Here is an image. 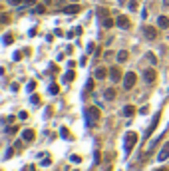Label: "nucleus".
<instances>
[{
    "label": "nucleus",
    "instance_id": "obj_10",
    "mask_svg": "<svg viewBox=\"0 0 169 171\" xmlns=\"http://www.w3.org/2000/svg\"><path fill=\"white\" fill-rule=\"evenodd\" d=\"M157 26L163 28V30L169 28V18H167V16H159V18H157Z\"/></svg>",
    "mask_w": 169,
    "mask_h": 171
},
{
    "label": "nucleus",
    "instance_id": "obj_20",
    "mask_svg": "<svg viewBox=\"0 0 169 171\" xmlns=\"http://www.w3.org/2000/svg\"><path fill=\"white\" fill-rule=\"evenodd\" d=\"M74 78H76V74H74V70H68V72H66V82H72Z\"/></svg>",
    "mask_w": 169,
    "mask_h": 171
},
{
    "label": "nucleus",
    "instance_id": "obj_4",
    "mask_svg": "<svg viewBox=\"0 0 169 171\" xmlns=\"http://www.w3.org/2000/svg\"><path fill=\"white\" fill-rule=\"evenodd\" d=\"M143 36L147 40H155L157 38V28L155 26H143Z\"/></svg>",
    "mask_w": 169,
    "mask_h": 171
},
{
    "label": "nucleus",
    "instance_id": "obj_23",
    "mask_svg": "<svg viewBox=\"0 0 169 171\" xmlns=\"http://www.w3.org/2000/svg\"><path fill=\"white\" fill-rule=\"evenodd\" d=\"M60 92V88H58V84H52L50 86V94H52V96H56V94Z\"/></svg>",
    "mask_w": 169,
    "mask_h": 171
},
{
    "label": "nucleus",
    "instance_id": "obj_13",
    "mask_svg": "<svg viewBox=\"0 0 169 171\" xmlns=\"http://www.w3.org/2000/svg\"><path fill=\"white\" fill-rule=\"evenodd\" d=\"M157 121H159V113H157L155 118H153V121H151V125H149V129H147V133H145V137H147V135H151V133H153V129H155Z\"/></svg>",
    "mask_w": 169,
    "mask_h": 171
},
{
    "label": "nucleus",
    "instance_id": "obj_12",
    "mask_svg": "<svg viewBox=\"0 0 169 171\" xmlns=\"http://www.w3.org/2000/svg\"><path fill=\"white\" fill-rule=\"evenodd\" d=\"M108 74H110V72H108L105 68H96V80H104Z\"/></svg>",
    "mask_w": 169,
    "mask_h": 171
},
{
    "label": "nucleus",
    "instance_id": "obj_38",
    "mask_svg": "<svg viewBox=\"0 0 169 171\" xmlns=\"http://www.w3.org/2000/svg\"><path fill=\"white\" fill-rule=\"evenodd\" d=\"M105 171H110V169H105Z\"/></svg>",
    "mask_w": 169,
    "mask_h": 171
},
{
    "label": "nucleus",
    "instance_id": "obj_16",
    "mask_svg": "<svg viewBox=\"0 0 169 171\" xmlns=\"http://www.w3.org/2000/svg\"><path fill=\"white\" fill-rule=\"evenodd\" d=\"M104 98H105V99H113V98H116V90L108 88V90L104 92Z\"/></svg>",
    "mask_w": 169,
    "mask_h": 171
},
{
    "label": "nucleus",
    "instance_id": "obj_25",
    "mask_svg": "<svg viewBox=\"0 0 169 171\" xmlns=\"http://www.w3.org/2000/svg\"><path fill=\"white\" fill-rule=\"evenodd\" d=\"M137 6H139V4H137L135 0H129V4H127V8H129V10H137Z\"/></svg>",
    "mask_w": 169,
    "mask_h": 171
},
{
    "label": "nucleus",
    "instance_id": "obj_28",
    "mask_svg": "<svg viewBox=\"0 0 169 171\" xmlns=\"http://www.w3.org/2000/svg\"><path fill=\"white\" fill-rule=\"evenodd\" d=\"M86 90H94V80H88V84H86Z\"/></svg>",
    "mask_w": 169,
    "mask_h": 171
},
{
    "label": "nucleus",
    "instance_id": "obj_14",
    "mask_svg": "<svg viewBox=\"0 0 169 171\" xmlns=\"http://www.w3.org/2000/svg\"><path fill=\"white\" fill-rule=\"evenodd\" d=\"M133 113H135V107H133V105H125L124 107V115L125 118H131Z\"/></svg>",
    "mask_w": 169,
    "mask_h": 171
},
{
    "label": "nucleus",
    "instance_id": "obj_37",
    "mask_svg": "<svg viewBox=\"0 0 169 171\" xmlns=\"http://www.w3.org/2000/svg\"><path fill=\"white\" fill-rule=\"evenodd\" d=\"M157 171H167V169H163V167H161V169H157Z\"/></svg>",
    "mask_w": 169,
    "mask_h": 171
},
{
    "label": "nucleus",
    "instance_id": "obj_5",
    "mask_svg": "<svg viewBox=\"0 0 169 171\" xmlns=\"http://www.w3.org/2000/svg\"><path fill=\"white\" fill-rule=\"evenodd\" d=\"M116 24H117V28H121V30H127V28L131 26L129 20H127V16H124V14H119V16L116 18Z\"/></svg>",
    "mask_w": 169,
    "mask_h": 171
},
{
    "label": "nucleus",
    "instance_id": "obj_3",
    "mask_svg": "<svg viewBox=\"0 0 169 171\" xmlns=\"http://www.w3.org/2000/svg\"><path fill=\"white\" fill-rule=\"evenodd\" d=\"M135 82H137V76L133 72H127L124 76V88H125V90H131V88L135 86Z\"/></svg>",
    "mask_w": 169,
    "mask_h": 171
},
{
    "label": "nucleus",
    "instance_id": "obj_24",
    "mask_svg": "<svg viewBox=\"0 0 169 171\" xmlns=\"http://www.w3.org/2000/svg\"><path fill=\"white\" fill-rule=\"evenodd\" d=\"M4 44H6V46L12 44V34H4Z\"/></svg>",
    "mask_w": 169,
    "mask_h": 171
},
{
    "label": "nucleus",
    "instance_id": "obj_30",
    "mask_svg": "<svg viewBox=\"0 0 169 171\" xmlns=\"http://www.w3.org/2000/svg\"><path fill=\"white\" fill-rule=\"evenodd\" d=\"M147 112H149V107H145V105H143L141 110H139V113H141V115H145V113H147Z\"/></svg>",
    "mask_w": 169,
    "mask_h": 171
},
{
    "label": "nucleus",
    "instance_id": "obj_36",
    "mask_svg": "<svg viewBox=\"0 0 169 171\" xmlns=\"http://www.w3.org/2000/svg\"><path fill=\"white\" fill-rule=\"evenodd\" d=\"M163 4H165V6H169V0H163Z\"/></svg>",
    "mask_w": 169,
    "mask_h": 171
},
{
    "label": "nucleus",
    "instance_id": "obj_6",
    "mask_svg": "<svg viewBox=\"0 0 169 171\" xmlns=\"http://www.w3.org/2000/svg\"><path fill=\"white\" fill-rule=\"evenodd\" d=\"M155 70H143V80H145V82H147V84H153V82H155Z\"/></svg>",
    "mask_w": 169,
    "mask_h": 171
},
{
    "label": "nucleus",
    "instance_id": "obj_11",
    "mask_svg": "<svg viewBox=\"0 0 169 171\" xmlns=\"http://www.w3.org/2000/svg\"><path fill=\"white\" fill-rule=\"evenodd\" d=\"M64 12H66V14H76V12H80V4H76V2H74V4H70V6L64 8Z\"/></svg>",
    "mask_w": 169,
    "mask_h": 171
},
{
    "label": "nucleus",
    "instance_id": "obj_1",
    "mask_svg": "<svg viewBox=\"0 0 169 171\" xmlns=\"http://www.w3.org/2000/svg\"><path fill=\"white\" fill-rule=\"evenodd\" d=\"M137 143V133L135 132H127V135H125V141H124V149L125 153H131V149H133V145Z\"/></svg>",
    "mask_w": 169,
    "mask_h": 171
},
{
    "label": "nucleus",
    "instance_id": "obj_35",
    "mask_svg": "<svg viewBox=\"0 0 169 171\" xmlns=\"http://www.w3.org/2000/svg\"><path fill=\"white\" fill-rule=\"evenodd\" d=\"M24 2H26V4H30V6H32V4H36V0H24Z\"/></svg>",
    "mask_w": 169,
    "mask_h": 171
},
{
    "label": "nucleus",
    "instance_id": "obj_18",
    "mask_svg": "<svg viewBox=\"0 0 169 171\" xmlns=\"http://www.w3.org/2000/svg\"><path fill=\"white\" fill-rule=\"evenodd\" d=\"M34 12H36V14H44L46 6H44V4H36V6H34Z\"/></svg>",
    "mask_w": 169,
    "mask_h": 171
},
{
    "label": "nucleus",
    "instance_id": "obj_7",
    "mask_svg": "<svg viewBox=\"0 0 169 171\" xmlns=\"http://www.w3.org/2000/svg\"><path fill=\"white\" fill-rule=\"evenodd\" d=\"M110 78H111V82H119V80H121V70H119V68H111Z\"/></svg>",
    "mask_w": 169,
    "mask_h": 171
},
{
    "label": "nucleus",
    "instance_id": "obj_19",
    "mask_svg": "<svg viewBox=\"0 0 169 171\" xmlns=\"http://www.w3.org/2000/svg\"><path fill=\"white\" fill-rule=\"evenodd\" d=\"M145 58L149 60L151 64H157V58H155V54H153V52H147V54H145Z\"/></svg>",
    "mask_w": 169,
    "mask_h": 171
},
{
    "label": "nucleus",
    "instance_id": "obj_27",
    "mask_svg": "<svg viewBox=\"0 0 169 171\" xmlns=\"http://www.w3.org/2000/svg\"><path fill=\"white\" fill-rule=\"evenodd\" d=\"M72 163H80V161H82V157H80V155H72Z\"/></svg>",
    "mask_w": 169,
    "mask_h": 171
},
{
    "label": "nucleus",
    "instance_id": "obj_32",
    "mask_svg": "<svg viewBox=\"0 0 169 171\" xmlns=\"http://www.w3.org/2000/svg\"><path fill=\"white\" fill-rule=\"evenodd\" d=\"M32 104H40V98H38V96H36V94H34V96H32Z\"/></svg>",
    "mask_w": 169,
    "mask_h": 171
},
{
    "label": "nucleus",
    "instance_id": "obj_9",
    "mask_svg": "<svg viewBox=\"0 0 169 171\" xmlns=\"http://www.w3.org/2000/svg\"><path fill=\"white\" fill-rule=\"evenodd\" d=\"M34 137H36L34 129H24V132H22V139H24V141H34Z\"/></svg>",
    "mask_w": 169,
    "mask_h": 171
},
{
    "label": "nucleus",
    "instance_id": "obj_15",
    "mask_svg": "<svg viewBox=\"0 0 169 171\" xmlns=\"http://www.w3.org/2000/svg\"><path fill=\"white\" fill-rule=\"evenodd\" d=\"M102 24H104V28H111V26H116V20H111L110 16H108V18L102 20Z\"/></svg>",
    "mask_w": 169,
    "mask_h": 171
},
{
    "label": "nucleus",
    "instance_id": "obj_22",
    "mask_svg": "<svg viewBox=\"0 0 169 171\" xmlns=\"http://www.w3.org/2000/svg\"><path fill=\"white\" fill-rule=\"evenodd\" d=\"M98 14H99V18H102V20L108 18V10H105V8H98Z\"/></svg>",
    "mask_w": 169,
    "mask_h": 171
},
{
    "label": "nucleus",
    "instance_id": "obj_21",
    "mask_svg": "<svg viewBox=\"0 0 169 171\" xmlns=\"http://www.w3.org/2000/svg\"><path fill=\"white\" fill-rule=\"evenodd\" d=\"M60 135H62V137H66V139H72L70 132H68V129H66V127H62V129H60Z\"/></svg>",
    "mask_w": 169,
    "mask_h": 171
},
{
    "label": "nucleus",
    "instance_id": "obj_8",
    "mask_svg": "<svg viewBox=\"0 0 169 171\" xmlns=\"http://www.w3.org/2000/svg\"><path fill=\"white\" fill-rule=\"evenodd\" d=\"M157 159H159V161H165V159H169V143H165V145H163V149L159 151Z\"/></svg>",
    "mask_w": 169,
    "mask_h": 171
},
{
    "label": "nucleus",
    "instance_id": "obj_2",
    "mask_svg": "<svg viewBox=\"0 0 169 171\" xmlns=\"http://www.w3.org/2000/svg\"><path fill=\"white\" fill-rule=\"evenodd\" d=\"M98 119H99V110L98 107H88V110H86V121H88V125H94Z\"/></svg>",
    "mask_w": 169,
    "mask_h": 171
},
{
    "label": "nucleus",
    "instance_id": "obj_17",
    "mask_svg": "<svg viewBox=\"0 0 169 171\" xmlns=\"http://www.w3.org/2000/svg\"><path fill=\"white\" fill-rule=\"evenodd\" d=\"M127 58H129V54L125 52V50H121V52H117V62H125Z\"/></svg>",
    "mask_w": 169,
    "mask_h": 171
},
{
    "label": "nucleus",
    "instance_id": "obj_26",
    "mask_svg": "<svg viewBox=\"0 0 169 171\" xmlns=\"http://www.w3.org/2000/svg\"><path fill=\"white\" fill-rule=\"evenodd\" d=\"M34 90H36V82H30V84H28V92L32 94Z\"/></svg>",
    "mask_w": 169,
    "mask_h": 171
},
{
    "label": "nucleus",
    "instance_id": "obj_31",
    "mask_svg": "<svg viewBox=\"0 0 169 171\" xmlns=\"http://www.w3.org/2000/svg\"><path fill=\"white\" fill-rule=\"evenodd\" d=\"M12 58H14V60H16V62H18V60H20V58H22V54H20V52H14V56H12Z\"/></svg>",
    "mask_w": 169,
    "mask_h": 171
},
{
    "label": "nucleus",
    "instance_id": "obj_29",
    "mask_svg": "<svg viewBox=\"0 0 169 171\" xmlns=\"http://www.w3.org/2000/svg\"><path fill=\"white\" fill-rule=\"evenodd\" d=\"M18 118H20V119H28V113H26V112H20Z\"/></svg>",
    "mask_w": 169,
    "mask_h": 171
},
{
    "label": "nucleus",
    "instance_id": "obj_33",
    "mask_svg": "<svg viewBox=\"0 0 169 171\" xmlns=\"http://www.w3.org/2000/svg\"><path fill=\"white\" fill-rule=\"evenodd\" d=\"M16 132H18L16 127H6V133H16Z\"/></svg>",
    "mask_w": 169,
    "mask_h": 171
},
{
    "label": "nucleus",
    "instance_id": "obj_34",
    "mask_svg": "<svg viewBox=\"0 0 169 171\" xmlns=\"http://www.w3.org/2000/svg\"><path fill=\"white\" fill-rule=\"evenodd\" d=\"M8 2H10V4H16V6H18V4L22 2V0H8Z\"/></svg>",
    "mask_w": 169,
    "mask_h": 171
}]
</instances>
